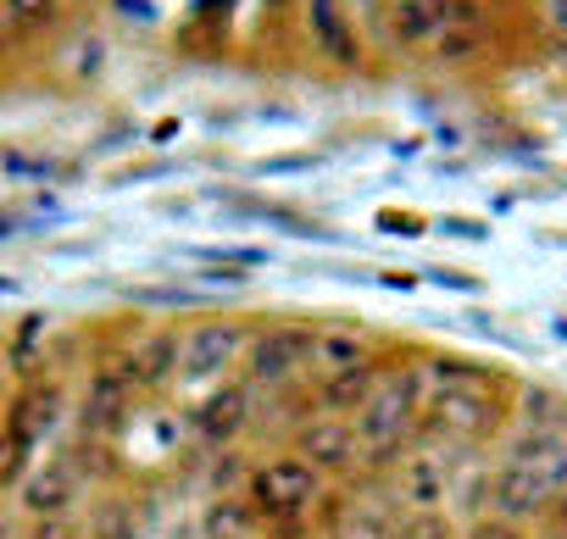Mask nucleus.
<instances>
[{"label":"nucleus","instance_id":"nucleus-1","mask_svg":"<svg viewBox=\"0 0 567 539\" xmlns=\"http://www.w3.org/2000/svg\"><path fill=\"white\" fill-rule=\"evenodd\" d=\"M423 401H429V379L423 367L412 373H390L373 384V395L362 401V412L351 417L357 428V445L373 467H390L401 462L412 445H417V417H423Z\"/></svg>","mask_w":567,"mask_h":539},{"label":"nucleus","instance_id":"nucleus-2","mask_svg":"<svg viewBox=\"0 0 567 539\" xmlns=\"http://www.w3.org/2000/svg\"><path fill=\"white\" fill-rule=\"evenodd\" d=\"M323 500V473L307 467L296 450L272 456L267 467L250 473V511L267 522V528H284V539H296L301 517Z\"/></svg>","mask_w":567,"mask_h":539},{"label":"nucleus","instance_id":"nucleus-3","mask_svg":"<svg viewBox=\"0 0 567 539\" xmlns=\"http://www.w3.org/2000/svg\"><path fill=\"white\" fill-rule=\"evenodd\" d=\"M312 345H318V329H301V323H272L267 334H256V345L245 351V367H250V384H290L301 367H312Z\"/></svg>","mask_w":567,"mask_h":539},{"label":"nucleus","instance_id":"nucleus-4","mask_svg":"<svg viewBox=\"0 0 567 539\" xmlns=\"http://www.w3.org/2000/svg\"><path fill=\"white\" fill-rule=\"evenodd\" d=\"M250 390H256L250 379H239V384H212V390L189 406L195 439H200V445H234V439L250 428V417H256V395H250Z\"/></svg>","mask_w":567,"mask_h":539},{"label":"nucleus","instance_id":"nucleus-5","mask_svg":"<svg viewBox=\"0 0 567 539\" xmlns=\"http://www.w3.org/2000/svg\"><path fill=\"white\" fill-rule=\"evenodd\" d=\"M290 450L307 467H318V473H351L362 462V445H357L351 417H323V412H312L307 423L290 428Z\"/></svg>","mask_w":567,"mask_h":539},{"label":"nucleus","instance_id":"nucleus-6","mask_svg":"<svg viewBox=\"0 0 567 539\" xmlns=\"http://www.w3.org/2000/svg\"><path fill=\"white\" fill-rule=\"evenodd\" d=\"M239 351H245V334L234 323H200V329L178 334V379L184 384H223V373L234 367Z\"/></svg>","mask_w":567,"mask_h":539},{"label":"nucleus","instance_id":"nucleus-7","mask_svg":"<svg viewBox=\"0 0 567 539\" xmlns=\"http://www.w3.org/2000/svg\"><path fill=\"white\" fill-rule=\"evenodd\" d=\"M556 495H561V489L550 484V473H545V467H534V462H517V456L489 478V506H495V517H512V522L539 517Z\"/></svg>","mask_w":567,"mask_h":539},{"label":"nucleus","instance_id":"nucleus-8","mask_svg":"<svg viewBox=\"0 0 567 539\" xmlns=\"http://www.w3.org/2000/svg\"><path fill=\"white\" fill-rule=\"evenodd\" d=\"M445 495H451L445 462H440L429 445H412V450L395 462V500H406L412 511H434V506H445Z\"/></svg>","mask_w":567,"mask_h":539},{"label":"nucleus","instance_id":"nucleus-9","mask_svg":"<svg viewBox=\"0 0 567 539\" xmlns=\"http://www.w3.org/2000/svg\"><path fill=\"white\" fill-rule=\"evenodd\" d=\"M128 395H134L128 373H117V367L101 373L95 390H90V401H84V434L90 439H112L123 428V417H128Z\"/></svg>","mask_w":567,"mask_h":539},{"label":"nucleus","instance_id":"nucleus-10","mask_svg":"<svg viewBox=\"0 0 567 539\" xmlns=\"http://www.w3.org/2000/svg\"><path fill=\"white\" fill-rule=\"evenodd\" d=\"M56 412H62V390H56V384H34L29 395H18V401L7 406V434L34 450V445L51 434Z\"/></svg>","mask_w":567,"mask_h":539},{"label":"nucleus","instance_id":"nucleus-11","mask_svg":"<svg viewBox=\"0 0 567 539\" xmlns=\"http://www.w3.org/2000/svg\"><path fill=\"white\" fill-rule=\"evenodd\" d=\"M373 384H379L373 362H362V367H346V373H329V379H318L312 412H323V417H357V412H362V401L373 395Z\"/></svg>","mask_w":567,"mask_h":539},{"label":"nucleus","instance_id":"nucleus-12","mask_svg":"<svg viewBox=\"0 0 567 539\" xmlns=\"http://www.w3.org/2000/svg\"><path fill=\"white\" fill-rule=\"evenodd\" d=\"M73 500H79V478H73L68 462L29 467V484H23V506H29V517H68Z\"/></svg>","mask_w":567,"mask_h":539},{"label":"nucleus","instance_id":"nucleus-13","mask_svg":"<svg viewBox=\"0 0 567 539\" xmlns=\"http://www.w3.org/2000/svg\"><path fill=\"white\" fill-rule=\"evenodd\" d=\"M128 384L134 390H162L178 379V334H151L134 356H128Z\"/></svg>","mask_w":567,"mask_h":539},{"label":"nucleus","instance_id":"nucleus-14","mask_svg":"<svg viewBox=\"0 0 567 539\" xmlns=\"http://www.w3.org/2000/svg\"><path fill=\"white\" fill-rule=\"evenodd\" d=\"M312 362L323 367V379H329V373H346V367H362V362H368L362 334H351V329H318Z\"/></svg>","mask_w":567,"mask_h":539},{"label":"nucleus","instance_id":"nucleus-15","mask_svg":"<svg viewBox=\"0 0 567 539\" xmlns=\"http://www.w3.org/2000/svg\"><path fill=\"white\" fill-rule=\"evenodd\" d=\"M462 539H528V533H523L512 517H495V511H484V517H473V522H467V533H462Z\"/></svg>","mask_w":567,"mask_h":539},{"label":"nucleus","instance_id":"nucleus-16","mask_svg":"<svg viewBox=\"0 0 567 539\" xmlns=\"http://www.w3.org/2000/svg\"><path fill=\"white\" fill-rule=\"evenodd\" d=\"M29 539H79V528H73L68 517H34Z\"/></svg>","mask_w":567,"mask_h":539},{"label":"nucleus","instance_id":"nucleus-17","mask_svg":"<svg viewBox=\"0 0 567 539\" xmlns=\"http://www.w3.org/2000/svg\"><path fill=\"white\" fill-rule=\"evenodd\" d=\"M550 506H556V522H561V528H567V489H561V495H556V500H550Z\"/></svg>","mask_w":567,"mask_h":539},{"label":"nucleus","instance_id":"nucleus-18","mask_svg":"<svg viewBox=\"0 0 567 539\" xmlns=\"http://www.w3.org/2000/svg\"><path fill=\"white\" fill-rule=\"evenodd\" d=\"M0 395H7V367H0Z\"/></svg>","mask_w":567,"mask_h":539},{"label":"nucleus","instance_id":"nucleus-19","mask_svg":"<svg viewBox=\"0 0 567 539\" xmlns=\"http://www.w3.org/2000/svg\"><path fill=\"white\" fill-rule=\"evenodd\" d=\"M0 539H7V528H0Z\"/></svg>","mask_w":567,"mask_h":539}]
</instances>
